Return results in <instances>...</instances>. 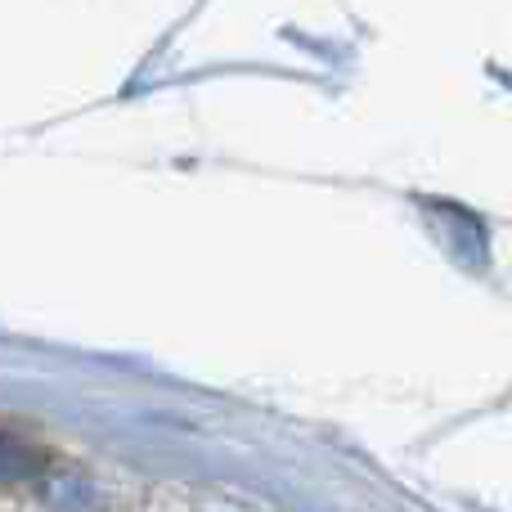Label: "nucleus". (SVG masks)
Masks as SVG:
<instances>
[{
    "label": "nucleus",
    "mask_w": 512,
    "mask_h": 512,
    "mask_svg": "<svg viewBox=\"0 0 512 512\" xmlns=\"http://www.w3.org/2000/svg\"><path fill=\"white\" fill-rule=\"evenodd\" d=\"M45 454L36 450L27 436L18 432H0V481H14V477H32L41 472Z\"/></svg>",
    "instance_id": "f257e3e1"
}]
</instances>
